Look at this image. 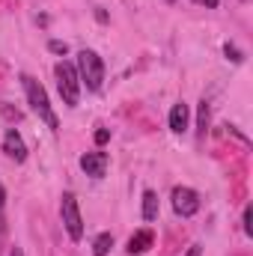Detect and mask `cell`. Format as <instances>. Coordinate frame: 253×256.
<instances>
[{"mask_svg":"<svg viewBox=\"0 0 253 256\" xmlns=\"http://www.w3.org/2000/svg\"><path fill=\"white\" fill-rule=\"evenodd\" d=\"M21 84H24V92H27V102H30L33 114H36L45 126L51 128V131H57L60 122H57V114H54V108H51V102H48L45 86H42L36 78H30V74H21Z\"/></svg>","mask_w":253,"mask_h":256,"instance_id":"obj_1","label":"cell"},{"mask_svg":"<svg viewBox=\"0 0 253 256\" xmlns=\"http://www.w3.org/2000/svg\"><path fill=\"white\" fill-rule=\"evenodd\" d=\"M54 74H57V86H60V96L68 108H78L80 102V78H78V68L68 63V60H60L54 66Z\"/></svg>","mask_w":253,"mask_h":256,"instance_id":"obj_2","label":"cell"},{"mask_svg":"<svg viewBox=\"0 0 253 256\" xmlns=\"http://www.w3.org/2000/svg\"><path fill=\"white\" fill-rule=\"evenodd\" d=\"M78 78L80 84H86L90 92L102 90V80H104V63L96 51H80L78 54Z\"/></svg>","mask_w":253,"mask_h":256,"instance_id":"obj_3","label":"cell"},{"mask_svg":"<svg viewBox=\"0 0 253 256\" xmlns=\"http://www.w3.org/2000/svg\"><path fill=\"white\" fill-rule=\"evenodd\" d=\"M60 214H63V226H66V232H68V238H72V242H80V238H84V218H80L78 196H74L72 191L63 194Z\"/></svg>","mask_w":253,"mask_h":256,"instance_id":"obj_4","label":"cell"},{"mask_svg":"<svg viewBox=\"0 0 253 256\" xmlns=\"http://www.w3.org/2000/svg\"><path fill=\"white\" fill-rule=\"evenodd\" d=\"M173 208L182 218H194L200 212V194L194 191V188H176L173 191Z\"/></svg>","mask_w":253,"mask_h":256,"instance_id":"obj_5","label":"cell"},{"mask_svg":"<svg viewBox=\"0 0 253 256\" xmlns=\"http://www.w3.org/2000/svg\"><path fill=\"white\" fill-rule=\"evenodd\" d=\"M108 164H110L108 152H86V155H80V170L86 176H92V179H102L108 173Z\"/></svg>","mask_w":253,"mask_h":256,"instance_id":"obj_6","label":"cell"},{"mask_svg":"<svg viewBox=\"0 0 253 256\" xmlns=\"http://www.w3.org/2000/svg\"><path fill=\"white\" fill-rule=\"evenodd\" d=\"M3 152H6L9 158H15L18 164L27 158V146H24V137H21L15 128H9V131L3 134Z\"/></svg>","mask_w":253,"mask_h":256,"instance_id":"obj_7","label":"cell"},{"mask_svg":"<svg viewBox=\"0 0 253 256\" xmlns=\"http://www.w3.org/2000/svg\"><path fill=\"white\" fill-rule=\"evenodd\" d=\"M155 244V236H152V230H140V232H134L131 238H128V254L131 256H140V254H146L149 248Z\"/></svg>","mask_w":253,"mask_h":256,"instance_id":"obj_8","label":"cell"},{"mask_svg":"<svg viewBox=\"0 0 253 256\" xmlns=\"http://www.w3.org/2000/svg\"><path fill=\"white\" fill-rule=\"evenodd\" d=\"M188 122H190V110H188V104H185V102L173 104V110H170V131L182 134V131H188Z\"/></svg>","mask_w":253,"mask_h":256,"instance_id":"obj_9","label":"cell"},{"mask_svg":"<svg viewBox=\"0 0 253 256\" xmlns=\"http://www.w3.org/2000/svg\"><path fill=\"white\" fill-rule=\"evenodd\" d=\"M158 218V194L143 191V220H155Z\"/></svg>","mask_w":253,"mask_h":256,"instance_id":"obj_10","label":"cell"},{"mask_svg":"<svg viewBox=\"0 0 253 256\" xmlns=\"http://www.w3.org/2000/svg\"><path fill=\"white\" fill-rule=\"evenodd\" d=\"M110 248H114V236H110V232H102V236L92 242V256H108Z\"/></svg>","mask_w":253,"mask_h":256,"instance_id":"obj_11","label":"cell"},{"mask_svg":"<svg viewBox=\"0 0 253 256\" xmlns=\"http://www.w3.org/2000/svg\"><path fill=\"white\" fill-rule=\"evenodd\" d=\"M206 131H208V104L200 102V110H196V134L206 137Z\"/></svg>","mask_w":253,"mask_h":256,"instance_id":"obj_12","label":"cell"},{"mask_svg":"<svg viewBox=\"0 0 253 256\" xmlns=\"http://www.w3.org/2000/svg\"><path fill=\"white\" fill-rule=\"evenodd\" d=\"M3 238H6V191L0 185V244H3Z\"/></svg>","mask_w":253,"mask_h":256,"instance_id":"obj_13","label":"cell"},{"mask_svg":"<svg viewBox=\"0 0 253 256\" xmlns=\"http://www.w3.org/2000/svg\"><path fill=\"white\" fill-rule=\"evenodd\" d=\"M224 54H226V60H232V63H242V60H244V54H242L236 45H226V48H224Z\"/></svg>","mask_w":253,"mask_h":256,"instance_id":"obj_14","label":"cell"},{"mask_svg":"<svg viewBox=\"0 0 253 256\" xmlns=\"http://www.w3.org/2000/svg\"><path fill=\"white\" fill-rule=\"evenodd\" d=\"M108 140H110V131H108V128H98V131H96V143H98V146H104Z\"/></svg>","mask_w":253,"mask_h":256,"instance_id":"obj_15","label":"cell"},{"mask_svg":"<svg viewBox=\"0 0 253 256\" xmlns=\"http://www.w3.org/2000/svg\"><path fill=\"white\" fill-rule=\"evenodd\" d=\"M48 48H51L54 54H66V51H68V48H66V42H57V39H51V42H48Z\"/></svg>","mask_w":253,"mask_h":256,"instance_id":"obj_16","label":"cell"},{"mask_svg":"<svg viewBox=\"0 0 253 256\" xmlns=\"http://www.w3.org/2000/svg\"><path fill=\"white\" fill-rule=\"evenodd\" d=\"M250 208H244V232H248V236H253V226H250Z\"/></svg>","mask_w":253,"mask_h":256,"instance_id":"obj_17","label":"cell"},{"mask_svg":"<svg viewBox=\"0 0 253 256\" xmlns=\"http://www.w3.org/2000/svg\"><path fill=\"white\" fill-rule=\"evenodd\" d=\"M200 254H202V248H200V244H190L188 254H185V256H200Z\"/></svg>","mask_w":253,"mask_h":256,"instance_id":"obj_18","label":"cell"},{"mask_svg":"<svg viewBox=\"0 0 253 256\" xmlns=\"http://www.w3.org/2000/svg\"><path fill=\"white\" fill-rule=\"evenodd\" d=\"M196 3H202V6H208V9H214V6H218V0H196Z\"/></svg>","mask_w":253,"mask_h":256,"instance_id":"obj_19","label":"cell"},{"mask_svg":"<svg viewBox=\"0 0 253 256\" xmlns=\"http://www.w3.org/2000/svg\"><path fill=\"white\" fill-rule=\"evenodd\" d=\"M9 256H24V254H21V248H15V250H12Z\"/></svg>","mask_w":253,"mask_h":256,"instance_id":"obj_20","label":"cell"},{"mask_svg":"<svg viewBox=\"0 0 253 256\" xmlns=\"http://www.w3.org/2000/svg\"><path fill=\"white\" fill-rule=\"evenodd\" d=\"M164 3H173V0H164Z\"/></svg>","mask_w":253,"mask_h":256,"instance_id":"obj_21","label":"cell"}]
</instances>
